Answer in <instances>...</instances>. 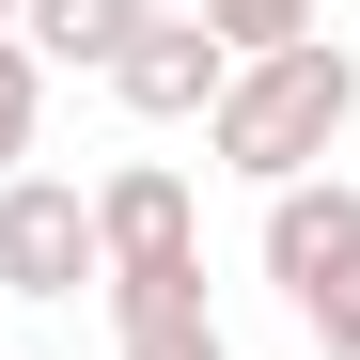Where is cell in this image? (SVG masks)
Instances as JSON below:
<instances>
[{
	"instance_id": "7a4b0ae2",
	"label": "cell",
	"mask_w": 360,
	"mask_h": 360,
	"mask_svg": "<svg viewBox=\"0 0 360 360\" xmlns=\"http://www.w3.org/2000/svg\"><path fill=\"white\" fill-rule=\"evenodd\" d=\"M266 282L297 297V329L360 314V188H345V172H297V188H266Z\"/></svg>"
},
{
	"instance_id": "5b68a950",
	"label": "cell",
	"mask_w": 360,
	"mask_h": 360,
	"mask_svg": "<svg viewBox=\"0 0 360 360\" xmlns=\"http://www.w3.org/2000/svg\"><path fill=\"white\" fill-rule=\"evenodd\" d=\"M219 32L204 16H172V0H157V16H141V47H126V63H110V94H126L141 110V126H204V110H219Z\"/></svg>"
},
{
	"instance_id": "3957f363",
	"label": "cell",
	"mask_w": 360,
	"mask_h": 360,
	"mask_svg": "<svg viewBox=\"0 0 360 360\" xmlns=\"http://www.w3.org/2000/svg\"><path fill=\"white\" fill-rule=\"evenodd\" d=\"M0 297H94V188L63 172L0 188Z\"/></svg>"
},
{
	"instance_id": "277c9868",
	"label": "cell",
	"mask_w": 360,
	"mask_h": 360,
	"mask_svg": "<svg viewBox=\"0 0 360 360\" xmlns=\"http://www.w3.org/2000/svg\"><path fill=\"white\" fill-rule=\"evenodd\" d=\"M188 251H204L188 172H172V157H126V172L94 188V282H110V266H188Z\"/></svg>"
},
{
	"instance_id": "52a82bcc",
	"label": "cell",
	"mask_w": 360,
	"mask_h": 360,
	"mask_svg": "<svg viewBox=\"0 0 360 360\" xmlns=\"http://www.w3.org/2000/svg\"><path fill=\"white\" fill-rule=\"evenodd\" d=\"M94 297H110V345H172V329H219V314H204V251H188V266H110Z\"/></svg>"
},
{
	"instance_id": "ba28073f",
	"label": "cell",
	"mask_w": 360,
	"mask_h": 360,
	"mask_svg": "<svg viewBox=\"0 0 360 360\" xmlns=\"http://www.w3.org/2000/svg\"><path fill=\"white\" fill-rule=\"evenodd\" d=\"M188 16L219 32V63H266V47H297V32H329V0H188Z\"/></svg>"
},
{
	"instance_id": "6da1fadb",
	"label": "cell",
	"mask_w": 360,
	"mask_h": 360,
	"mask_svg": "<svg viewBox=\"0 0 360 360\" xmlns=\"http://www.w3.org/2000/svg\"><path fill=\"white\" fill-rule=\"evenodd\" d=\"M360 126V47L345 32H297L266 63H235L219 110H204V157L235 188H297V172H329V141Z\"/></svg>"
},
{
	"instance_id": "8fae6325",
	"label": "cell",
	"mask_w": 360,
	"mask_h": 360,
	"mask_svg": "<svg viewBox=\"0 0 360 360\" xmlns=\"http://www.w3.org/2000/svg\"><path fill=\"white\" fill-rule=\"evenodd\" d=\"M314 360H360V314H329V329H314Z\"/></svg>"
},
{
	"instance_id": "30bf717a",
	"label": "cell",
	"mask_w": 360,
	"mask_h": 360,
	"mask_svg": "<svg viewBox=\"0 0 360 360\" xmlns=\"http://www.w3.org/2000/svg\"><path fill=\"white\" fill-rule=\"evenodd\" d=\"M110 360H235L219 329H172V345H110Z\"/></svg>"
},
{
	"instance_id": "7c38bea8",
	"label": "cell",
	"mask_w": 360,
	"mask_h": 360,
	"mask_svg": "<svg viewBox=\"0 0 360 360\" xmlns=\"http://www.w3.org/2000/svg\"><path fill=\"white\" fill-rule=\"evenodd\" d=\"M0 32H16V0H0Z\"/></svg>"
},
{
	"instance_id": "9c48e42d",
	"label": "cell",
	"mask_w": 360,
	"mask_h": 360,
	"mask_svg": "<svg viewBox=\"0 0 360 360\" xmlns=\"http://www.w3.org/2000/svg\"><path fill=\"white\" fill-rule=\"evenodd\" d=\"M32 141H47V63H32L16 32H0V188L32 172Z\"/></svg>"
},
{
	"instance_id": "8992f818",
	"label": "cell",
	"mask_w": 360,
	"mask_h": 360,
	"mask_svg": "<svg viewBox=\"0 0 360 360\" xmlns=\"http://www.w3.org/2000/svg\"><path fill=\"white\" fill-rule=\"evenodd\" d=\"M141 16H157V0H16V47H32L47 79H110L141 47Z\"/></svg>"
}]
</instances>
